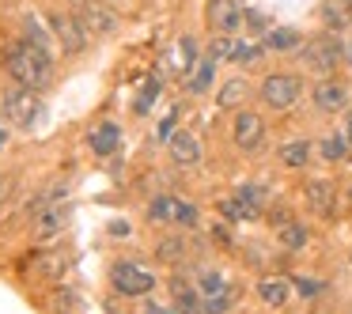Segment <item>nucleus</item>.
I'll return each instance as SVG.
<instances>
[{"label":"nucleus","mask_w":352,"mask_h":314,"mask_svg":"<svg viewBox=\"0 0 352 314\" xmlns=\"http://www.w3.org/2000/svg\"><path fill=\"white\" fill-rule=\"evenodd\" d=\"M155 99H160V80H148V84H144V95H140V102H137V110L144 114L148 102H155Z\"/></svg>","instance_id":"33"},{"label":"nucleus","mask_w":352,"mask_h":314,"mask_svg":"<svg viewBox=\"0 0 352 314\" xmlns=\"http://www.w3.org/2000/svg\"><path fill=\"white\" fill-rule=\"evenodd\" d=\"M235 49H239V42H231L228 34H220V38L212 42V61H235Z\"/></svg>","instance_id":"26"},{"label":"nucleus","mask_w":352,"mask_h":314,"mask_svg":"<svg viewBox=\"0 0 352 314\" xmlns=\"http://www.w3.org/2000/svg\"><path fill=\"white\" fill-rule=\"evenodd\" d=\"M239 197H243V201H250L254 208H261V205H265V190H261V186H243V190H239Z\"/></svg>","instance_id":"34"},{"label":"nucleus","mask_w":352,"mask_h":314,"mask_svg":"<svg viewBox=\"0 0 352 314\" xmlns=\"http://www.w3.org/2000/svg\"><path fill=\"white\" fill-rule=\"evenodd\" d=\"M303 61L311 65L314 72H333L337 65H341V42L337 38H329V34H318V38H311L303 46Z\"/></svg>","instance_id":"4"},{"label":"nucleus","mask_w":352,"mask_h":314,"mask_svg":"<svg viewBox=\"0 0 352 314\" xmlns=\"http://www.w3.org/2000/svg\"><path fill=\"white\" fill-rule=\"evenodd\" d=\"M280 243L284 246H288V250H303V246H307V227H303V223H284V227H280Z\"/></svg>","instance_id":"23"},{"label":"nucleus","mask_w":352,"mask_h":314,"mask_svg":"<svg viewBox=\"0 0 352 314\" xmlns=\"http://www.w3.org/2000/svg\"><path fill=\"white\" fill-rule=\"evenodd\" d=\"M0 102H4V114H8L16 125H23V129H31V125L42 117V102L34 99V91H27V87H12V91H4Z\"/></svg>","instance_id":"3"},{"label":"nucleus","mask_w":352,"mask_h":314,"mask_svg":"<svg viewBox=\"0 0 352 314\" xmlns=\"http://www.w3.org/2000/svg\"><path fill=\"white\" fill-rule=\"evenodd\" d=\"M307 159H311V144H307V140H288V144L280 148L284 167H307Z\"/></svg>","instance_id":"17"},{"label":"nucleus","mask_w":352,"mask_h":314,"mask_svg":"<svg viewBox=\"0 0 352 314\" xmlns=\"http://www.w3.org/2000/svg\"><path fill=\"white\" fill-rule=\"evenodd\" d=\"M296 288L303 291L307 299H311V295H318V291H322V284H318V280H307V276H299V280H296Z\"/></svg>","instance_id":"35"},{"label":"nucleus","mask_w":352,"mask_h":314,"mask_svg":"<svg viewBox=\"0 0 352 314\" xmlns=\"http://www.w3.org/2000/svg\"><path fill=\"white\" fill-rule=\"evenodd\" d=\"M186 254V238H163L160 243V261H178Z\"/></svg>","instance_id":"27"},{"label":"nucleus","mask_w":352,"mask_h":314,"mask_svg":"<svg viewBox=\"0 0 352 314\" xmlns=\"http://www.w3.org/2000/svg\"><path fill=\"white\" fill-rule=\"evenodd\" d=\"M349 140H352V114H349Z\"/></svg>","instance_id":"40"},{"label":"nucleus","mask_w":352,"mask_h":314,"mask_svg":"<svg viewBox=\"0 0 352 314\" xmlns=\"http://www.w3.org/2000/svg\"><path fill=\"white\" fill-rule=\"evenodd\" d=\"M223 311H231V291L228 288L205 299V314H223Z\"/></svg>","instance_id":"28"},{"label":"nucleus","mask_w":352,"mask_h":314,"mask_svg":"<svg viewBox=\"0 0 352 314\" xmlns=\"http://www.w3.org/2000/svg\"><path fill=\"white\" fill-rule=\"evenodd\" d=\"M307 205H311V212H318V216H333L337 212V190H333V182H326V178L307 182Z\"/></svg>","instance_id":"9"},{"label":"nucleus","mask_w":352,"mask_h":314,"mask_svg":"<svg viewBox=\"0 0 352 314\" xmlns=\"http://www.w3.org/2000/svg\"><path fill=\"white\" fill-rule=\"evenodd\" d=\"M8 197H12V178H4V175H0V205H4Z\"/></svg>","instance_id":"37"},{"label":"nucleus","mask_w":352,"mask_h":314,"mask_svg":"<svg viewBox=\"0 0 352 314\" xmlns=\"http://www.w3.org/2000/svg\"><path fill=\"white\" fill-rule=\"evenodd\" d=\"M314 106L326 110V114L344 110V106H349V87L337 84V80H322V84L314 87Z\"/></svg>","instance_id":"10"},{"label":"nucleus","mask_w":352,"mask_h":314,"mask_svg":"<svg viewBox=\"0 0 352 314\" xmlns=\"http://www.w3.org/2000/svg\"><path fill=\"white\" fill-rule=\"evenodd\" d=\"M178 223H197V208L182 201V205H178Z\"/></svg>","instance_id":"36"},{"label":"nucleus","mask_w":352,"mask_h":314,"mask_svg":"<svg viewBox=\"0 0 352 314\" xmlns=\"http://www.w3.org/2000/svg\"><path fill=\"white\" fill-rule=\"evenodd\" d=\"M292 46H299V31H288V27L269 31V49H292Z\"/></svg>","instance_id":"24"},{"label":"nucleus","mask_w":352,"mask_h":314,"mask_svg":"<svg viewBox=\"0 0 352 314\" xmlns=\"http://www.w3.org/2000/svg\"><path fill=\"white\" fill-rule=\"evenodd\" d=\"M80 27H84V31H95V34H110L118 27V19H114V12H107L102 8V4H84V8H80Z\"/></svg>","instance_id":"11"},{"label":"nucleus","mask_w":352,"mask_h":314,"mask_svg":"<svg viewBox=\"0 0 352 314\" xmlns=\"http://www.w3.org/2000/svg\"><path fill=\"white\" fill-rule=\"evenodd\" d=\"M322 19H326L329 31H341V27H349V19H352V0H326V4H322Z\"/></svg>","instance_id":"14"},{"label":"nucleus","mask_w":352,"mask_h":314,"mask_svg":"<svg viewBox=\"0 0 352 314\" xmlns=\"http://www.w3.org/2000/svg\"><path fill=\"white\" fill-rule=\"evenodd\" d=\"M4 140H8V137H4V129H0V148H4Z\"/></svg>","instance_id":"39"},{"label":"nucleus","mask_w":352,"mask_h":314,"mask_svg":"<svg viewBox=\"0 0 352 314\" xmlns=\"http://www.w3.org/2000/svg\"><path fill=\"white\" fill-rule=\"evenodd\" d=\"M261 57V46H250V42H239V49H235V61L239 65H254Z\"/></svg>","instance_id":"32"},{"label":"nucleus","mask_w":352,"mask_h":314,"mask_svg":"<svg viewBox=\"0 0 352 314\" xmlns=\"http://www.w3.org/2000/svg\"><path fill=\"white\" fill-rule=\"evenodd\" d=\"M258 295H261V303H269V306H284L288 295H292V288H288V280H280V276H269V280L258 284Z\"/></svg>","instance_id":"15"},{"label":"nucleus","mask_w":352,"mask_h":314,"mask_svg":"<svg viewBox=\"0 0 352 314\" xmlns=\"http://www.w3.org/2000/svg\"><path fill=\"white\" fill-rule=\"evenodd\" d=\"M65 220H69V208H61V205L46 208V212H42L38 220H34V223H38V227H34V235H38L42 243H46V238H54L57 231L65 227Z\"/></svg>","instance_id":"13"},{"label":"nucleus","mask_w":352,"mask_h":314,"mask_svg":"<svg viewBox=\"0 0 352 314\" xmlns=\"http://www.w3.org/2000/svg\"><path fill=\"white\" fill-rule=\"evenodd\" d=\"M208 23H212V31L231 34L243 23V12H239L235 0H208Z\"/></svg>","instance_id":"8"},{"label":"nucleus","mask_w":352,"mask_h":314,"mask_svg":"<svg viewBox=\"0 0 352 314\" xmlns=\"http://www.w3.org/2000/svg\"><path fill=\"white\" fill-rule=\"evenodd\" d=\"M50 27H54V34L61 38V49L65 54H80V49L87 46V31L80 27V19H72V16H50Z\"/></svg>","instance_id":"6"},{"label":"nucleus","mask_w":352,"mask_h":314,"mask_svg":"<svg viewBox=\"0 0 352 314\" xmlns=\"http://www.w3.org/2000/svg\"><path fill=\"white\" fill-rule=\"evenodd\" d=\"M175 288V303H178V314H205V306H197V295H193L190 288H186L182 280L170 284Z\"/></svg>","instance_id":"22"},{"label":"nucleus","mask_w":352,"mask_h":314,"mask_svg":"<svg viewBox=\"0 0 352 314\" xmlns=\"http://www.w3.org/2000/svg\"><path fill=\"white\" fill-rule=\"evenodd\" d=\"M299 91H303V80L292 76V72H273V76H265V84H261V99L273 110H288L292 102L299 99Z\"/></svg>","instance_id":"2"},{"label":"nucleus","mask_w":352,"mask_h":314,"mask_svg":"<svg viewBox=\"0 0 352 314\" xmlns=\"http://www.w3.org/2000/svg\"><path fill=\"white\" fill-rule=\"evenodd\" d=\"M344 137H326L318 144V152H322V159H329V163H337V159H344Z\"/></svg>","instance_id":"25"},{"label":"nucleus","mask_w":352,"mask_h":314,"mask_svg":"<svg viewBox=\"0 0 352 314\" xmlns=\"http://www.w3.org/2000/svg\"><path fill=\"white\" fill-rule=\"evenodd\" d=\"M212 235H216V238H220V243H223V246H228V243H231V235H228V227H216V231H212Z\"/></svg>","instance_id":"38"},{"label":"nucleus","mask_w":352,"mask_h":314,"mask_svg":"<svg viewBox=\"0 0 352 314\" xmlns=\"http://www.w3.org/2000/svg\"><path fill=\"white\" fill-rule=\"evenodd\" d=\"M167 148H170V159L175 163H182V167H193V163L201 159V144H197V137L193 133H175V137L167 140Z\"/></svg>","instance_id":"12"},{"label":"nucleus","mask_w":352,"mask_h":314,"mask_svg":"<svg viewBox=\"0 0 352 314\" xmlns=\"http://www.w3.org/2000/svg\"><path fill=\"white\" fill-rule=\"evenodd\" d=\"M118 140H122V129H118L114 122H102L99 129L91 133V152H99V155H110L118 148Z\"/></svg>","instance_id":"16"},{"label":"nucleus","mask_w":352,"mask_h":314,"mask_svg":"<svg viewBox=\"0 0 352 314\" xmlns=\"http://www.w3.org/2000/svg\"><path fill=\"white\" fill-rule=\"evenodd\" d=\"M178 205H182V201H175V197H155L152 205H148V220H152V223L178 220Z\"/></svg>","instance_id":"19"},{"label":"nucleus","mask_w":352,"mask_h":314,"mask_svg":"<svg viewBox=\"0 0 352 314\" xmlns=\"http://www.w3.org/2000/svg\"><path fill=\"white\" fill-rule=\"evenodd\" d=\"M201 288H205L208 295H216V291H223V276L216 273V269H205V273H201Z\"/></svg>","instance_id":"31"},{"label":"nucleus","mask_w":352,"mask_h":314,"mask_svg":"<svg viewBox=\"0 0 352 314\" xmlns=\"http://www.w3.org/2000/svg\"><path fill=\"white\" fill-rule=\"evenodd\" d=\"M220 212H223V220H254L261 208H254L243 197H228V201H220Z\"/></svg>","instance_id":"18"},{"label":"nucleus","mask_w":352,"mask_h":314,"mask_svg":"<svg viewBox=\"0 0 352 314\" xmlns=\"http://www.w3.org/2000/svg\"><path fill=\"white\" fill-rule=\"evenodd\" d=\"M27 42L31 46H38V49H50V38H46V31H42L34 19H27Z\"/></svg>","instance_id":"30"},{"label":"nucleus","mask_w":352,"mask_h":314,"mask_svg":"<svg viewBox=\"0 0 352 314\" xmlns=\"http://www.w3.org/2000/svg\"><path fill=\"white\" fill-rule=\"evenodd\" d=\"M212 72H216V61L212 57H208V61H197V69L190 72V91H208V87H212Z\"/></svg>","instance_id":"20"},{"label":"nucleus","mask_w":352,"mask_h":314,"mask_svg":"<svg viewBox=\"0 0 352 314\" xmlns=\"http://www.w3.org/2000/svg\"><path fill=\"white\" fill-rule=\"evenodd\" d=\"M243 99H246V84H243V80H228V84L220 87V95H216V102H220L223 110L239 106Z\"/></svg>","instance_id":"21"},{"label":"nucleus","mask_w":352,"mask_h":314,"mask_svg":"<svg viewBox=\"0 0 352 314\" xmlns=\"http://www.w3.org/2000/svg\"><path fill=\"white\" fill-rule=\"evenodd\" d=\"M4 65H8V72L16 76V84L27 87V91H42V87L50 84V76H54V54L31 46V42L8 46V61Z\"/></svg>","instance_id":"1"},{"label":"nucleus","mask_w":352,"mask_h":314,"mask_svg":"<svg viewBox=\"0 0 352 314\" xmlns=\"http://www.w3.org/2000/svg\"><path fill=\"white\" fill-rule=\"evenodd\" d=\"M261 140H265V122L258 114H239L235 117V144L243 152H258Z\"/></svg>","instance_id":"7"},{"label":"nucleus","mask_w":352,"mask_h":314,"mask_svg":"<svg viewBox=\"0 0 352 314\" xmlns=\"http://www.w3.org/2000/svg\"><path fill=\"white\" fill-rule=\"evenodd\" d=\"M110 280H114V288L122 291V295H148V291L155 288V276L144 273L140 265H118Z\"/></svg>","instance_id":"5"},{"label":"nucleus","mask_w":352,"mask_h":314,"mask_svg":"<svg viewBox=\"0 0 352 314\" xmlns=\"http://www.w3.org/2000/svg\"><path fill=\"white\" fill-rule=\"evenodd\" d=\"M349 57H352V46H349Z\"/></svg>","instance_id":"41"},{"label":"nucleus","mask_w":352,"mask_h":314,"mask_svg":"<svg viewBox=\"0 0 352 314\" xmlns=\"http://www.w3.org/2000/svg\"><path fill=\"white\" fill-rule=\"evenodd\" d=\"M54 306H57V314H80V299L72 295V291H57Z\"/></svg>","instance_id":"29"}]
</instances>
